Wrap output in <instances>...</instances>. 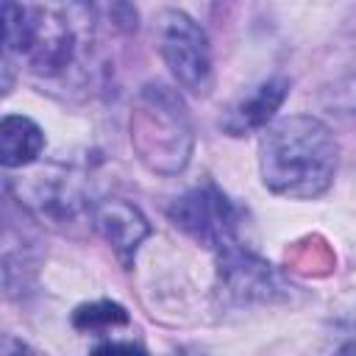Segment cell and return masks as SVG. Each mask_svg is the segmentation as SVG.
Listing matches in <instances>:
<instances>
[{
    "label": "cell",
    "mask_w": 356,
    "mask_h": 356,
    "mask_svg": "<svg viewBox=\"0 0 356 356\" xmlns=\"http://www.w3.org/2000/svg\"><path fill=\"white\" fill-rule=\"evenodd\" d=\"M339 145L331 128L312 117L295 114L264 131L259 145V170L270 192L292 200L323 195L337 172Z\"/></svg>",
    "instance_id": "1"
},
{
    "label": "cell",
    "mask_w": 356,
    "mask_h": 356,
    "mask_svg": "<svg viewBox=\"0 0 356 356\" xmlns=\"http://www.w3.org/2000/svg\"><path fill=\"white\" fill-rule=\"evenodd\" d=\"M131 145L136 159L159 175H178L195 150V131L184 100L164 83L139 89L131 111Z\"/></svg>",
    "instance_id": "2"
},
{
    "label": "cell",
    "mask_w": 356,
    "mask_h": 356,
    "mask_svg": "<svg viewBox=\"0 0 356 356\" xmlns=\"http://www.w3.org/2000/svg\"><path fill=\"white\" fill-rule=\"evenodd\" d=\"M156 42L172 78L192 95H209L214 86V61L206 31L184 11L167 8L156 19Z\"/></svg>",
    "instance_id": "3"
},
{
    "label": "cell",
    "mask_w": 356,
    "mask_h": 356,
    "mask_svg": "<svg viewBox=\"0 0 356 356\" xmlns=\"http://www.w3.org/2000/svg\"><path fill=\"white\" fill-rule=\"evenodd\" d=\"M217 284L220 292L228 303L234 306H273V303H292L295 300V286L278 273L270 261L261 256L228 245L217 250Z\"/></svg>",
    "instance_id": "4"
},
{
    "label": "cell",
    "mask_w": 356,
    "mask_h": 356,
    "mask_svg": "<svg viewBox=\"0 0 356 356\" xmlns=\"http://www.w3.org/2000/svg\"><path fill=\"white\" fill-rule=\"evenodd\" d=\"M167 214L181 231L211 250H222L239 242V209L214 184H203L178 195Z\"/></svg>",
    "instance_id": "5"
},
{
    "label": "cell",
    "mask_w": 356,
    "mask_h": 356,
    "mask_svg": "<svg viewBox=\"0 0 356 356\" xmlns=\"http://www.w3.org/2000/svg\"><path fill=\"white\" fill-rule=\"evenodd\" d=\"M22 56L39 75H58L72 64L75 33L70 22L50 8H31V25Z\"/></svg>",
    "instance_id": "6"
},
{
    "label": "cell",
    "mask_w": 356,
    "mask_h": 356,
    "mask_svg": "<svg viewBox=\"0 0 356 356\" xmlns=\"http://www.w3.org/2000/svg\"><path fill=\"white\" fill-rule=\"evenodd\" d=\"M92 225L114 248V253L120 256L122 264H131L136 250H139V245L150 236L147 217L134 203L120 200V197L100 200L92 209Z\"/></svg>",
    "instance_id": "7"
},
{
    "label": "cell",
    "mask_w": 356,
    "mask_h": 356,
    "mask_svg": "<svg viewBox=\"0 0 356 356\" xmlns=\"http://www.w3.org/2000/svg\"><path fill=\"white\" fill-rule=\"evenodd\" d=\"M286 95H289V81L284 75L267 78L248 97H242L239 103H234L225 111V117L220 120L222 131L231 134V136H245L250 131L264 128L275 117V111L281 108V103L286 100Z\"/></svg>",
    "instance_id": "8"
},
{
    "label": "cell",
    "mask_w": 356,
    "mask_h": 356,
    "mask_svg": "<svg viewBox=\"0 0 356 356\" xmlns=\"http://www.w3.org/2000/svg\"><path fill=\"white\" fill-rule=\"evenodd\" d=\"M44 147L42 128L22 114H6L0 122V161L3 167H25L36 161Z\"/></svg>",
    "instance_id": "9"
},
{
    "label": "cell",
    "mask_w": 356,
    "mask_h": 356,
    "mask_svg": "<svg viewBox=\"0 0 356 356\" xmlns=\"http://www.w3.org/2000/svg\"><path fill=\"white\" fill-rule=\"evenodd\" d=\"M33 211L39 217H47L50 222H67L75 220L81 211V195L67 184H53V181H36L33 186V200H31Z\"/></svg>",
    "instance_id": "10"
},
{
    "label": "cell",
    "mask_w": 356,
    "mask_h": 356,
    "mask_svg": "<svg viewBox=\"0 0 356 356\" xmlns=\"http://www.w3.org/2000/svg\"><path fill=\"white\" fill-rule=\"evenodd\" d=\"M334 250L323 236H303L286 248V264L303 275H325L334 270Z\"/></svg>",
    "instance_id": "11"
},
{
    "label": "cell",
    "mask_w": 356,
    "mask_h": 356,
    "mask_svg": "<svg viewBox=\"0 0 356 356\" xmlns=\"http://www.w3.org/2000/svg\"><path fill=\"white\" fill-rule=\"evenodd\" d=\"M131 317L125 312V306L114 303V300H95V303H83L72 312V328L83 331V334H103L120 325H128Z\"/></svg>",
    "instance_id": "12"
},
{
    "label": "cell",
    "mask_w": 356,
    "mask_h": 356,
    "mask_svg": "<svg viewBox=\"0 0 356 356\" xmlns=\"http://www.w3.org/2000/svg\"><path fill=\"white\" fill-rule=\"evenodd\" d=\"M28 25H31V8H25L17 0H3V44H6L8 56L14 50L22 53V44H25V36H28Z\"/></svg>",
    "instance_id": "13"
},
{
    "label": "cell",
    "mask_w": 356,
    "mask_h": 356,
    "mask_svg": "<svg viewBox=\"0 0 356 356\" xmlns=\"http://www.w3.org/2000/svg\"><path fill=\"white\" fill-rule=\"evenodd\" d=\"M323 106L339 117L356 120V72L334 81L323 89Z\"/></svg>",
    "instance_id": "14"
},
{
    "label": "cell",
    "mask_w": 356,
    "mask_h": 356,
    "mask_svg": "<svg viewBox=\"0 0 356 356\" xmlns=\"http://www.w3.org/2000/svg\"><path fill=\"white\" fill-rule=\"evenodd\" d=\"M95 350H142L136 342H103V345H97Z\"/></svg>",
    "instance_id": "15"
},
{
    "label": "cell",
    "mask_w": 356,
    "mask_h": 356,
    "mask_svg": "<svg viewBox=\"0 0 356 356\" xmlns=\"http://www.w3.org/2000/svg\"><path fill=\"white\" fill-rule=\"evenodd\" d=\"M339 350H345V353H353V350H356V339H353V342H345Z\"/></svg>",
    "instance_id": "16"
}]
</instances>
